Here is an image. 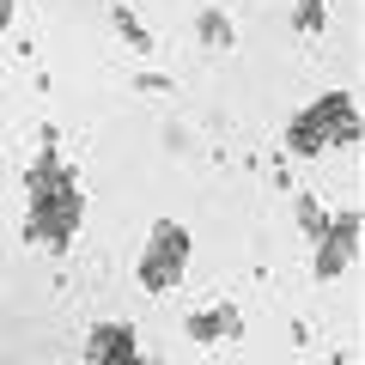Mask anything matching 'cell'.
<instances>
[{
	"label": "cell",
	"instance_id": "obj_2",
	"mask_svg": "<svg viewBox=\"0 0 365 365\" xmlns=\"http://www.w3.org/2000/svg\"><path fill=\"white\" fill-rule=\"evenodd\" d=\"M182 256H189V237H182L177 225H158L153 262H146V280H153V287H170V280H177V268H182Z\"/></svg>",
	"mask_w": 365,
	"mask_h": 365
},
{
	"label": "cell",
	"instance_id": "obj_4",
	"mask_svg": "<svg viewBox=\"0 0 365 365\" xmlns=\"http://www.w3.org/2000/svg\"><path fill=\"white\" fill-rule=\"evenodd\" d=\"M0 25H6V0H0Z\"/></svg>",
	"mask_w": 365,
	"mask_h": 365
},
{
	"label": "cell",
	"instance_id": "obj_1",
	"mask_svg": "<svg viewBox=\"0 0 365 365\" xmlns=\"http://www.w3.org/2000/svg\"><path fill=\"white\" fill-rule=\"evenodd\" d=\"M67 232H73V189H67V177L55 165H43L37 170V207H31V237L61 244Z\"/></svg>",
	"mask_w": 365,
	"mask_h": 365
},
{
	"label": "cell",
	"instance_id": "obj_3",
	"mask_svg": "<svg viewBox=\"0 0 365 365\" xmlns=\"http://www.w3.org/2000/svg\"><path fill=\"white\" fill-rule=\"evenodd\" d=\"M91 365H134V335L98 329V335H91Z\"/></svg>",
	"mask_w": 365,
	"mask_h": 365
}]
</instances>
